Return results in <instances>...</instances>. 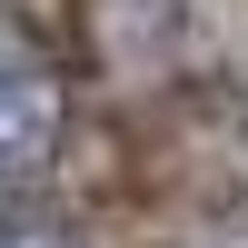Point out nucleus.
Returning a JSON list of instances; mask_svg holds the SVG:
<instances>
[{
    "label": "nucleus",
    "mask_w": 248,
    "mask_h": 248,
    "mask_svg": "<svg viewBox=\"0 0 248 248\" xmlns=\"http://www.w3.org/2000/svg\"><path fill=\"white\" fill-rule=\"evenodd\" d=\"M0 248H79L60 218H40V209H0Z\"/></svg>",
    "instance_id": "2"
},
{
    "label": "nucleus",
    "mask_w": 248,
    "mask_h": 248,
    "mask_svg": "<svg viewBox=\"0 0 248 248\" xmlns=\"http://www.w3.org/2000/svg\"><path fill=\"white\" fill-rule=\"evenodd\" d=\"M60 139H70V79H60V60L0 10V189L50 179Z\"/></svg>",
    "instance_id": "1"
}]
</instances>
